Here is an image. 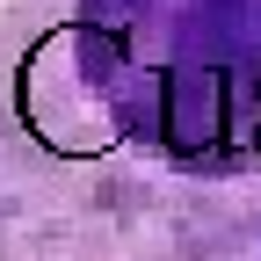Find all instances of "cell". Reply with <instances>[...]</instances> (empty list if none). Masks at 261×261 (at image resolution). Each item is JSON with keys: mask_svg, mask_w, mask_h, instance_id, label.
Instances as JSON below:
<instances>
[{"mask_svg": "<svg viewBox=\"0 0 261 261\" xmlns=\"http://www.w3.org/2000/svg\"><path fill=\"white\" fill-rule=\"evenodd\" d=\"M0 261H261V0H0Z\"/></svg>", "mask_w": 261, "mask_h": 261, "instance_id": "obj_1", "label": "cell"}]
</instances>
